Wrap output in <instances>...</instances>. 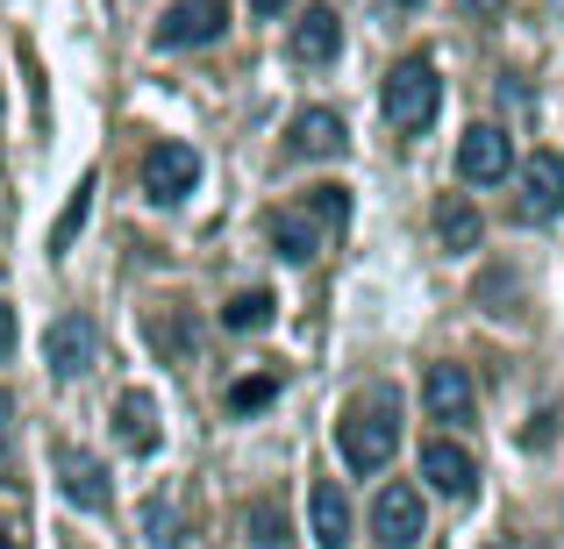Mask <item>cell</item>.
<instances>
[{"mask_svg": "<svg viewBox=\"0 0 564 549\" xmlns=\"http://www.w3.org/2000/svg\"><path fill=\"white\" fill-rule=\"evenodd\" d=\"M508 129H494V122H479V129H465V143H457V179H471V186H494V179H508Z\"/></svg>", "mask_w": 564, "mask_h": 549, "instance_id": "obj_10", "label": "cell"}, {"mask_svg": "<svg viewBox=\"0 0 564 549\" xmlns=\"http://www.w3.org/2000/svg\"><path fill=\"white\" fill-rule=\"evenodd\" d=\"M436 235L451 250H471V243H479V207H471V200H443L436 207Z\"/></svg>", "mask_w": 564, "mask_h": 549, "instance_id": "obj_18", "label": "cell"}, {"mask_svg": "<svg viewBox=\"0 0 564 549\" xmlns=\"http://www.w3.org/2000/svg\"><path fill=\"white\" fill-rule=\"evenodd\" d=\"M301 207L322 221V229H344V221H350V193H344V186H307Z\"/></svg>", "mask_w": 564, "mask_h": 549, "instance_id": "obj_20", "label": "cell"}, {"mask_svg": "<svg viewBox=\"0 0 564 549\" xmlns=\"http://www.w3.org/2000/svg\"><path fill=\"white\" fill-rule=\"evenodd\" d=\"M400 8H422V0H400Z\"/></svg>", "mask_w": 564, "mask_h": 549, "instance_id": "obj_29", "label": "cell"}, {"mask_svg": "<svg viewBox=\"0 0 564 549\" xmlns=\"http://www.w3.org/2000/svg\"><path fill=\"white\" fill-rule=\"evenodd\" d=\"M436 108H443V79H436V57H400L393 72H386V86H379V114L400 129V136H422L429 122H436Z\"/></svg>", "mask_w": 564, "mask_h": 549, "instance_id": "obj_1", "label": "cell"}, {"mask_svg": "<svg viewBox=\"0 0 564 549\" xmlns=\"http://www.w3.org/2000/svg\"><path fill=\"white\" fill-rule=\"evenodd\" d=\"M143 336H151V350L165 364H186L193 358V321L180 315V307H172V315H151V329H143Z\"/></svg>", "mask_w": 564, "mask_h": 549, "instance_id": "obj_17", "label": "cell"}, {"mask_svg": "<svg viewBox=\"0 0 564 549\" xmlns=\"http://www.w3.org/2000/svg\"><path fill=\"white\" fill-rule=\"evenodd\" d=\"M350 143V129H344V114L336 108H307V114H293V136H286V151L293 157H336Z\"/></svg>", "mask_w": 564, "mask_h": 549, "instance_id": "obj_13", "label": "cell"}, {"mask_svg": "<svg viewBox=\"0 0 564 549\" xmlns=\"http://www.w3.org/2000/svg\"><path fill=\"white\" fill-rule=\"evenodd\" d=\"M372 536L386 542V549H414L429 536V514H422V493H414L408 479H393L386 493L372 499Z\"/></svg>", "mask_w": 564, "mask_h": 549, "instance_id": "obj_4", "label": "cell"}, {"mask_svg": "<svg viewBox=\"0 0 564 549\" xmlns=\"http://www.w3.org/2000/svg\"><path fill=\"white\" fill-rule=\"evenodd\" d=\"M522 221H557L564 215V157L557 151H536L522 165V200H514Z\"/></svg>", "mask_w": 564, "mask_h": 549, "instance_id": "obj_7", "label": "cell"}, {"mask_svg": "<svg viewBox=\"0 0 564 549\" xmlns=\"http://www.w3.org/2000/svg\"><path fill=\"white\" fill-rule=\"evenodd\" d=\"M193 186H200V151H186V143H158V151L143 157V193H151L158 207L186 200Z\"/></svg>", "mask_w": 564, "mask_h": 549, "instance_id": "obj_6", "label": "cell"}, {"mask_svg": "<svg viewBox=\"0 0 564 549\" xmlns=\"http://www.w3.org/2000/svg\"><path fill=\"white\" fill-rule=\"evenodd\" d=\"M221 321H229V329H264V321H272V293H236V300L221 307Z\"/></svg>", "mask_w": 564, "mask_h": 549, "instance_id": "obj_22", "label": "cell"}, {"mask_svg": "<svg viewBox=\"0 0 564 549\" xmlns=\"http://www.w3.org/2000/svg\"><path fill=\"white\" fill-rule=\"evenodd\" d=\"M229 29V8L221 0H172L165 22H158V51H207Z\"/></svg>", "mask_w": 564, "mask_h": 549, "instance_id": "obj_3", "label": "cell"}, {"mask_svg": "<svg viewBox=\"0 0 564 549\" xmlns=\"http://www.w3.org/2000/svg\"><path fill=\"white\" fill-rule=\"evenodd\" d=\"M422 479L436 485L443 499H471V493H479V457H471L465 442L436 436V442H429V450H422Z\"/></svg>", "mask_w": 564, "mask_h": 549, "instance_id": "obj_8", "label": "cell"}, {"mask_svg": "<svg viewBox=\"0 0 564 549\" xmlns=\"http://www.w3.org/2000/svg\"><path fill=\"white\" fill-rule=\"evenodd\" d=\"M272 243H279L286 264H307L322 250V221L307 215V207H286V215H272Z\"/></svg>", "mask_w": 564, "mask_h": 549, "instance_id": "obj_15", "label": "cell"}, {"mask_svg": "<svg viewBox=\"0 0 564 549\" xmlns=\"http://www.w3.org/2000/svg\"><path fill=\"white\" fill-rule=\"evenodd\" d=\"M422 407H429V421H471V407H479V393H471V371L465 364H429V378H422Z\"/></svg>", "mask_w": 564, "mask_h": 549, "instance_id": "obj_9", "label": "cell"}, {"mask_svg": "<svg viewBox=\"0 0 564 549\" xmlns=\"http://www.w3.org/2000/svg\"><path fill=\"white\" fill-rule=\"evenodd\" d=\"M451 8H457V14H471V22H494L508 0H451Z\"/></svg>", "mask_w": 564, "mask_h": 549, "instance_id": "obj_24", "label": "cell"}, {"mask_svg": "<svg viewBox=\"0 0 564 549\" xmlns=\"http://www.w3.org/2000/svg\"><path fill=\"white\" fill-rule=\"evenodd\" d=\"M14 336H22V329H14V307H8V300H0V364H8V358H14Z\"/></svg>", "mask_w": 564, "mask_h": 549, "instance_id": "obj_25", "label": "cell"}, {"mask_svg": "<svg viewBox=\"0 0 564 549\" xmlns=\"http://www.w3.org/2000/svg\"><path fill=\"white\" fill-rule=\"evenodd\" d=\"M0 549H22V528H8V521H0Z\"/></svg>", "mask_w": 564, "mask_h": 549, "instance_id": "obj_28", "label": "cell"}, {"mask_svg": "<svg viewBox=\"0 0 564 549\" xmlns=\"http://www.w3.org/2000/svg\"><path fill=\"white\" fill-rule=\"evenodd\" d=\"M86 207H94V179H79V186H72L65 215H57V229H51V257H65V250H72V235L86 229Z\"/></svg>", "mask_w": 564, "mask_h": 549, "instance_id": "obj_19", "label": "cell"}, {"mask_svg": "<svg viewBox=\"0 0 564 549\" xmlns=\"http://www.w3.org/2000/svg\"><path fill=\"white\" fill-rule=\"evenodd\" d=\"M94 350H100L94 315H57L51 329H43V364H51L57 378H79V371L94 364Z\"/></svg>", "mask_w": 564, "mask_h": 549, "instance_id": "obj_5", "label": "cell"}, {"mask_svg": "<svg viewBox=\"0 0 564 549\" xmlns=\"http://www.w3.org/2000/svg\"><path fill=\"white\" fill-rule=\"evenodd\" d=\"M57 471H65V493H72V507H86V514H108V464H100L94 450H79V442H57Z\"/></svg>", "mask_w": 564, "mask_h": 549, "instance_id": "obj_11", "label": "cell"}, {"mask_svg": "<svg viewBox=\"0 0 564 549\" xmlns=\"http://www.w3.org/2000/svg\"><path fill=\"white\" fill-rule=\"evenodd\" d=\"M243 521H250V542H258V549H279V542H286V514H279L272 499H250Z\"/></svg>", "mask_w": 564, "mask_h": 549, "instance_id": "obj_21", "label": "cell"}, {"mask_svg": "<svg viewBox=\"0 0 564 549\" xmlns=\"http://www.w3.org/2000/svg\"><path fill=\"white\" fill-rule=\"evenodd\" d=\"M115 421H122V442H129L137 457H151V450H158V407H151V393H122Z\"/></svg>", "mask_w": 564, "mask_h": 549, "instance_id": "obj_16", "label": "cell"}, {"mask_svg": "<svg viewBox=\"0 0 564 549\" xmlns=\"http://www.w3.org/2000/svg\"><path fill=\"white\" fill-rule=\"evenodd\" d=\"M65 549H79V542H65Z\"/></svg>", "mask_w": 564, "mask_h": 549, "instance_id": "obj_30", "label": "cell"}, {"mask_svg": "<svg viewBox=\"0 0 564 549\" xmlns=\"http://www.w3.org/2000/svg\"><path fill=\"white\" fill-rule=\"evenodd\" d=\"M494 549H508V542H494Z\"/></svg>", "mask_w": 564, "mask_h": 549, "instance_id": "obj_31", "label": "cell"}, {"mask_svg": "<svg viewBox=\"0 0 564 549\" xmlns=\"http://www.w3.org/2000/svg\"><path fill=\"white\" fill-rule=\"evenodd\" d=\"M307 514H315V542L322 549H350V499L336 479H322L315 493H307Z\"/></svg>", "mask_w": 564, "mask_h": 549, "instance_id": "obj_14", "label": "cell"}, {"mask_svg": "<svg viewBox=\"0 0 564 549\" xmlns=\"http://www.w3.org/2000/svg\"><path fill=\"white\" fill-rule=\"evenodd\" d=\"M336 442H344V464L358 471H386L393 464V450H400V399H386V393H372V399H358V407L336 421Z\"/></svg>", "mask_w": 564, "mask_h": 549, "instance_id": "obj_2", "label": "cell"}, {"mask_svg": "<svg viewBox=\"0 0 564 549\" xmlns=\"http://www.w3.org/2000/svg\"><path fill=\"white\" fill-rule=\"evenodd\" d=\"M8 421H14V393L0 385V436H8Z\"/></svg>", "mask_w": 564, "mask_h": 549, "instance_id": "obj_26", "label": "cell"}, {"mask_svg": "<svg viewBox=\"0 0 564 549\" xmlns=\"http://www.w3.org/2000/svg\"><path fill=\"white\" fill-rule=\"evenodd\" d=\"M286 51H293V65H336V51H344V22H336V8H307L301 22H293Z\"/></svg>", "mask_w": 564, "mask_h": 549, "instance_id": "obj_12", "label": "cell"}, {"mask_svg": "<svg viewBox=\"0 0 564 549\" xmlns=\"http://www.w3.org/2000/svg\"><path fill=\"white\" fill-rule=\"evenodd\" d=\"M250 8H258L264 22H272V14H286V0H250Z\"/></svg>", "mask_w": 564, "mask_h": 549, "instance_id": "obj_27", "label": "cell"}, {"mask_svg": "<svg viewBox=\"0 0 564 549\" xmlns=\"http://www.w3.org/2000/svg\"><path fill=\"white\" fill-rule=\"evenodd\" d=\"M272 393H279V378H243V385H229V407L236 414H258Z\"/></svg>", "mask_w": 564, "mask_h": 549, "instance_id": "obj_23", "label": "cell"}]
</instances>
